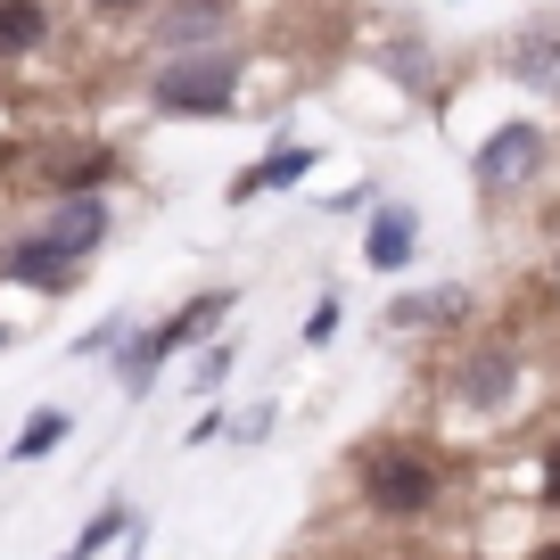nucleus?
I'll list each match as a JSON object with an SVG mask.
<instances>
[{
    "label": "nucleus",
    "mask_w": 560,
    "mask_h": 560,
    "mask_svg": "<svg viewBox=\"0 0 560 560\" xmlns=\"http://www.w3.org/2000/svg\"><path fill=\"white\" fill-rule=\"evenodd\" d=\"M223 34H231V0H174L158 18V42L165 50H223Z\"/></svg>",
    "instance_id": "5"
},
{
    "label": "nucleus",
    "mask_w": 560,
    "mask_h": 560,
    "mask_svg": "<svg viewBox=\"0 0 560 560\" xmlns=\"http://www.w3.org/2000/svg\"><path fill=\"white\" fill-rule=\"evenodd\" d=\"M231 305H240V289H207V298H190V305H182V314H165V330H174V347H190V338H207L214 322L231 314Z\"/></svg>",
    "instance_id": "12"
},
{
    "label": "nucleus",
    "mask_w": 560,
    "mask_h": 560,
    "mask_svg": "<svg viewBox=\"0 0 560 560\" xmlns=\"http://www.w3.org/2000/svg\"><path fill=\"white\" fill-rule=\"evenodd\" d=\"M544 165V124H494V140L478 149V190H520V182H536Z\"/></svg>",
    "instance_id": "4"
},
{
    "label": "nucleus",
    "mask_w": 560,
    "mask_h": 560,
    "mask_svg": "<svg viewBox=\"0 0 560 560\" xmlns=\"http://www.w3.org/2000/svg\"><path fill=\"white\" fill-rule=\"evenodd\" d=\"M470 314V289L445 280V289H412V298L387 305V330H438V322H462Z\"/></svg>",
    "instance_id": "11"
},
{
    "label": "nucleus",
    "mask_w": 560,
    "mask_h": 560,
    "mask_svg": "<svg viewBox=\"0 0 560 560\" xmlns=\"http://www.w3.org/2000/svg\"><path fill=\"white\" fill-rule=\"evenodd\" d=\"M50 34V9L42 0H0V50H34Z\"/></svg>",
    "instance_id": "14"
},
{
    "label": "nucleus",
    "mask_w": 560,
    "mask_h": 560,
    "mask_svg": "<svg viewBox=\"0 0 560 560\" xmlns=\"http://www.w3.org/2000/svg\"><path fill=\"white\" fill-rule=\"evenodd\" d=\"M445 494V470L420 445H371L363 454V503L387 520H420V511Z\"/></svg>",
    "instance_id": "1"
},
{
    "label": "nucleus",
    "mask_w": 560,
    "mask_h": 560,
    "mask_svg": "<svg viewBox=\"0 0 560 560\" xmlns=\"http://www.w3.org/2000/svg\"><path fill=\"white\" fill-rule=\"evenodd\" d=\"M100 9H132V0H100Z\"/></svg>",
    "instance_id": "20"
},
{
    "label": "nucleus",
    "mask_w": 560,
    "mask_h": 560,
    "mask_svg": "<svg viewBox=\"0 0 560 560\" xmlns=\"http://www.w3.org/2000/svg\"><path fill=\"white\" fill-rule=\"evenodd\" d=\"M412 247H420V214L404 207H371V231H363V264L371 272H404V264H412Z\"/></svg>",
    "instance_id": "8"
},
{
    "label": "nucleus",
    "mask_w": 560,
    "mask_h": 560,
    "mask_svg": "<svg viewBox=\"0 0 560 560\" xmlns=\"http://www.w3.org/2000/svg\"><path fill=\"white\" fill-rule=\"evenodd\" d=\"M544 494H552V511H560V445L544 454Z\"/></svg>",
    "instance_id": "18"
},
{
    "label": "nucleus",
    "mask_w": 560,
    "mask_h": 560,
    "mask_svg": "<svg viewBox=\"0 0 560 560\" xmlns=\"http://www.w3.org/2000/svg\"><path fill=\"white\" fill-rule=\"evenodd\" d=\"M0 272L25 280V289H42V298H58V289H74V280H83V264H74L58 240H42V231H34V240L9 247V264H0Z\"/></svg>",
    "instance_id": "7"
},
{
    "label": "nucleus",
    "mask_w": 560,
    "mask_h": 560,
    "mask_svg": "<svg viewBox=\"0 0 560 560\" xmlns=\"http://www.w3.org/2000/svg\"><path fill=\"white\" fill-rule=\"evenodd\" d=\"M223 380H231V338H223V347H207V354H198V380H190V387L207 396V387H223Z\"/></svg>",
    "instance_id": "17"
},
{
    "label": "nucleus",
    "mask_w": 560,
    "mask_h": 560,
    "mask_svg": "<svg viewBox=\"0 0 560 560\" xmlns=\"http://www.w3.org/2000/svg\"><path fill=\"white\" fill-rule=\"evenodd\" d=\"M149 100H158L165 116H223V107L240 100V58L231 50H182V58L158 67Z\"/></svg>",
    "instance_id": "2"
},
{
    "label": "nucleus",
    "mask_w": 560,
    "mask_h": 560,
    "mask_svg": "<svg viewBox=\"0 0 560 560\" xmlns=\"http://www.w3.org/2000/svg\"><path fill=\"white\" fill-rule=\"evenodd\" d=\"M305 174H314V149H298V140H289V149H272L264 165H240L223 198H231V207H256L264 190H289V182H305Z\"/></svg>",
    "instance_id": "10"
},
{
    "label": "nucleus",
    "mask_w": 560,
    "mask_h": 560,
    "mask_svg": "<svg viewBox=\"0 0 560 560\" xmlns=\"http://www.w3.org/2000/svg\"><path fill=\"white\" fill-rule=\"evenodd\" d=\"M42 240H58L74 264H83L91 247L107 240V198H100V190H74V198H58V207L42 214Z\"/></svg>",
    "instance_id": "6"
},
{
    "label": "nucleus",
    "mask_w": 560,
    "mask_h": 560,
    "mask_svg": "<svg viewBox=\"0 0 560 560\" xmlns=\"http://www.w3.org/2000/svg\"><path fill=\"white\" fill-rule=\"evenodd\" d=\"M67 429H74V420L58 412V404H42V412L18 429V445H9V454H18V462H42V454H58V445H67Z\"/></svg>",
    "instance_id": "13"
},
{
    "label": "nucleus",
    "mask_w": 560,
    "mask_h": 560,
    "mask_svg": "<svg viewBox=\"0 0 560 560\" xmlns=\"http://www.w3.org/2000/svg\"><path fill=\"white\" fill-rule=\"evenodd\" d=\"M330 338H338V298L322 289V298H314V314H305V347H330Z\"/></svg>",
    "instance_id": "16"
},
{
    "label": "nucleus",
    "mask_w": 560,
    "mask_h": 560,
    "mask_svg": "<svg viewBox=\"0 0 560 560\" xmlns=\"http://www.w3.org/2000/svg\"><path fill=\"white\" fill-rule=\"evenodd\" d=\"M511 74H520L527 91H544V100H560V18L527 25V34L511 42Z\"/></svg>",
    "instance_id": "9"
},
{
    "label": "nucleus",
    "mask_w": 560,
    "mask_h": 560,
    "mask_svg": "<svg viewBox=\"0 0 560 560\" xmlns=\"http://www.w3.org/2000/svg\"><path fill=\"white\" fill-rule=\"evenodd\" d=\"M124 527H132V511H124V503H107V511H91V520H83V544H74V560H91V552H107V544H116V536H124Z\"/></svg>",
    "instance_id": "15"
},
{
    "label": "nucleus",
    "mask_w": 560,
    "mask_h": 560,
    "mask_svg": "<svg viewBox=\"0 0 560 560\" xmlns=\"http://www.w3.org/2000/svg\"><path fill=\"white\" fill-rule=\"evenodd\" d=\"M527 560H560V544H536V552H527Z\"/></svg>",
    "instance_id": "19"
},
{
    "label": "nucleus",
    "mask_w": 560,
    "mask_h": 560,
    "mask_svg": "<svg viewBox=\"0 0 560 560\" xmlns=\"http://www.w3.org/2000/svg\"><path fill=\"white\" fill-rule=\"evenodd\" d=\"M0 338H9V330H0Z\"/></svg>",
    "instance_id": "21"
},
{
    "label": "nucleus",
    "mask_w": 560,
    "mask_h": 560,
    "mask_svg": "<svg viewBox=\"0 0 560 560\" xmlns=\"http://www.w3.org/2000/svg\"><path fill=\"white\" fill-rule=\"evenodd\" d=\"M445 396H454L462 412H503V404L520 396V354L511 347H470L445 371Z\"/></svg>",
    "instance_id": "3"
}]
</instances>
